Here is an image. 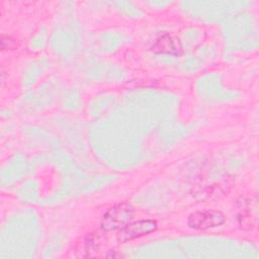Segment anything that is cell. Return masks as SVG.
I'll return each mask as SVG.
<instances>
[{
    "label": "cell",
    "mask_w": 259,
    "mask_h": 259,
    "mask_svg": "<svg viewBox=\"0 0 259 259\" xmlns=\"http://www.w3.org/2000/svg\"><path fill=\"white\" fill-rule=\"evenodd\" d=\"M133 217V207L127 203H120L107 210L101 221V227L105 231L123 228Z\"/></svg>",
    "instance_id": "6da1fadb"
},
{
    "label": "cell",
    "mask_w": 259,
    "mask_h": 259,
    "mask_svg": "<svg viewBox=\"0 0 259 259\" xmlns=\"http://www.w3.org/2000/svg\"><path fill=\"white\" fill-rule=\"evenodd\" d=\"M225 222V217L222 212L215 210H198L192 212L188 217L187 224L190 228L198 230H206L222 225Z\"/></svg>",
    "instance_id": "7a4b0ae2"
},
{
    "label": "cell",
    "mask_w": 259,
    "mask_h": 259,
    "mask_svg": "<svg viewBox=\"0 0 259 259\" xmlns=\"http://www.w3.org/2000/svg\"><path fill=\"white\" fill-rule=\"evenodd\" d=\"M157 228V224L152 220H140L133 223H128L121 228L118 233V240L120 242H126L128 240L136 239L138 237L147 235Z\"/></svg>",
    "instance_id": "3957f363"
},
{
    "label": "cell",
    "mask_w": 259,
    "mask_h": 259,
    "mask_svg": "<svg viewBox=\"0 0 259 259\" xmlns=\"http://www.w3.org/2000/svg\"><path fill=\"white\" fill-rule=\"evenodd\" d=\"M155 50H159L160 52H165V53H171L172 51H177V45L175 44V40L171 39L170 36L168 39V44H166V37L163 36L157 41L155 46Z\"/></svg>",
    "instance_id": "277c9868"
},
{
    "label": "cell",
    "mask_w": 259,
    "mask_h": 259,
    "mask_svg": "<svg viewBox=\"0 0 259 259\" xmlns=\"http://www.w3.org/2000/svg\"><path fill=\"white\" fill-rule=\"evenodd\" d=\"M7 44V47L6 49H10V48H13L15 46V41L8 35H1V45H4V44Z\"/></svg>",
    "instance_id": "5b68a950"
}]
</instances>
